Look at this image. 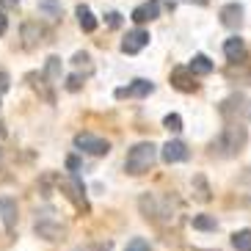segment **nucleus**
I'll return each instance as SVG.
<instances>
[{
  "instance_id": "1",
  "label": "nucleus",
  "mask_w": 251,
  "mask_h": 251,
  "mask_svg": "<svg viewBox=\"0 0 251 251\" xmlns=\"http://www.w3.org/2000/svg\"><path fill=\"white\" fill-rule=\"evenodd\" d=\"M249 133L246 125H224L221 133L210 141V155L213 157H235L237 152H243Z\"/></svg>"
},
{
  "instance_id": "2",
  "label": "nucleus",
  "mask_w": 251,
  "mask_h": 251,
  "mask_svg": "<svg viewBox=\"0 0 251 251\" xmlns=\"http://www.w3.org/2000/svg\"><path fill=\"white\" fill-rule=\"evenodd\" d=\"M157 160V147L152 141H141L135 144L125 157V171L127 174H133V177H141V174H147Z\"/></svg>"
},
{
  "instance_id": "3",
  "label": "nucleus",
  "mask_w": 251,
  "mask_h": 251,
  "mask_svg": "<svg viewBox=\"0 0 251 251\" xmlns=\"http://www.w3.org/2000/svg\"><path fill=\"white\" fill-rule=\"evenodd\" d=\"M218 113L226 125H249L251 122V100L246 94H232L218 105Z\"/></svg>"
},
{
  "instance_id": "4",
  "label": "nucleus",
  "mask_w": 251,
  "mask_h": 251,
  "mask_svg": "<svg viewBox=\"0 0 251 251\" xmlns=\"http://www.w3.org/2000/svg\"><path fill=\"white\" fill-rule=\"evenodd\" d=\"M20 39H23L25 50H39V47H45L47 42H52V33H50V28L42 25L39 20H28V23H23V28H20Z\"/></svg>"
},
{
  "instance_id": "5",
  "label": "nucleus",
  "mask_w": 251,
  "mask_h": 251,
  "mask_svg": "<svg viewBox=\"0 0 251 251\" xmlns=\"http://www.w3.org/2000/svg\"><path fill=\"white\" fill-rule=\"evenodd\" d=\"M138 207H141V213H144V218H147V221L163 224L166 218H174V215H171V210H169V204H166V201H160L155 193H147V196H141Z\"/></svg>"
},
{
  "instance_id": "6",
  "label": "nucleus",
  "mask_w": 251,
  "mask_h": 251,
  "mask_svg": "<svg viewBox=\"0 0 251 251\" xmlns=\"http://www.w3.org/2000/svg\"><path fill=\"white\" fill-rule=\"evenodd\" d=\"M75 147L80 149V152H86V155H91V157H102V155L111 152V141L100 138V135H94V133H77L75 135Z\"/></svg>"
},
{
  "instance_id": "7",
  "label": "nucleus",
  "mask_w": 251,
  "mask_h": 251,
  "mask_svg": "<svg viewBox=\"0 0 251 251\" xmlns=\"http://www.w3.org/2000/svg\"><path fill=\"white\" fill-rule=\"evenodd\" d=\"M61 191L67 193V199L72 201L80 213H89L91 207H89V199H86V188H83L80 177H67V179H61Z\"/></svg>"
},
{
  "instance_id": "8",
  "label": "nucleus",
  "mask_w": 251,
  "mask_h": 251,
  "mask_svg": "<svg viewBox=\"0 0 251 251\" xmlns=\"http://www.w3.org/2000/svg\"><path fill=\"white\" fill-rule=\"evenodd\" d=\"M149 30L144 28H133V30H127V36L122 39V52H127V55H135V52H141L144 47L149 45Z\"/></svg>"
},
{
  "instance_id": "9",
  "label": "nucleus",
  "mask_w": 251,
  "mask_h": 251,
  "mask_svg": "<svg viewBox=\"0 0 251 251\" xmlns=\"http://www.w3.org/2000/svg\"><path fill=\"white\" fill-rule=\"evenodd\" d=\"M191 157V152H188V147H185L182 141H166L160 149V160L166 163V166H174V163H185Z\"/></svg>"
},
{
  "instance_id": "10",
  "label": "nucleus",
  "mask_w": 251,
  "mask_h": 251,
  "mask_svg": "<svg viewBox=\"0 0 251 251\" xmlns=\"http://www.w3.org/2000/svg\"><path fill=\"white\" fill-rule=\"evenodd\" d=\"M171 86H174L177 91H185V94H191V91L199 89L196 75H193L188 67H174L171 69Z\"/></svg>"
},
{
  "instance_id": "11",
  "label": "nucleus",
  "mask_w": 251,
  "mask_h": 251,
  "mask_svg": "<svg viewBox=\"0 0 251 251\" xmlns=\"http://www.w3.org/2000/svg\"><path fill=\"white\" fill-rule=\"evenodd\" d=\"M163 11L160 0H147V3H141V6L133 8V14H130V20H133L135 25H144V23H152V20H157Z\"/></svg>"
},
{
  "instance_id": "12",
  "label": "nucleus",
  "mask_w": 251,
  "mask_h": 251,
  "mask_svg": "<svg viewBox=\"0 0 251 251\" xmlns=\"http://www.w3.org/2000/svg\"><path fill=\"white\" fill-rule=\"evenodd\" d=\"M152 91H155V83L138 77V80H133L130 86H125V89H116V97H119V100H122V97H135V100H144V97H149Z\"/></svg>"
},
{
  "instance_id": "13",
  "label": "nucleus",
  "mask_w": 251,
  "mask_h": 251,
  "mask_svg": "<svg viewBox=\"0 0 251 251\" xmlns=\"http://www.w3.org/2000/svg\"><path fill=\"white\" fill-rule=\"evenodd\" d=\"M221 25L229 30H237L240 25H243V6L240 3H226V6L221 8Z\"/></svg>"
},
{
  "instance_id": "14",
  "label": "nucleus",
  "mask_w": 251,
  "mask_h": 251,
  "mask_svg": "<svg viewBox=\"0 0 251 251\" xmlns=\"http://www.w3.org/2000/svg\"><path fill=\"white\" fill-rule=\"evenodd\" d=\"M0 221H3V226L11 232V229L17 226V221H20V207H17V201L11 199V196H3L0 199Z\"/></svg>"
},
{
  "instance_id": "15",
  "label": "nucleus",
  "mask_w": 251,
  "mask_h": 251,
  "mask_svg": "<svg viewBox=\"0 0 251 251\" xmlns=\"http://www.w3.org/2000/svg\"><path fill=\"white\" fill-rule=\"evenodd\" d=\"M224 55L229 58V64H237V61H246L249 52H246V42L240 36H229L224 42Z\"/></svg>"
},
{
  "instance_id": "16",
  "label": "nucleus",
  "mask_w": 251,
  "mask_h": 251,
  "mask_svg": "<svg viewBox=\"0 0 251 251\" xmlns=\"http://www.w3.org/2000/svg\"><path fill=\"white\" fill-rule=\"evenodd\" d=\"M36 235L45 237V240H64V235H67V226H61L58 221H36Z\"/></svg>"
},
{
  "instance_id": "17",
  "label": "nucleus",
  "mask_w": 251,
  "mask_h": 251,
  "mask_svg": "<svg viewBox=\"0 0 251 251\" xmlns=\"http://www.w3.org/2000/svg\"><path fill=\"white\" fill-rule=\"evenodd\" d=\"M75 14H77V23H80V28L86 30V33H94L97 30V17L91 14V8L86 6V3H80V6L75 8Z\"/></svg>"
},
{
  "instance_id": "18",
  "label": "nucleus",
  "mask_w": 251,
  "mask_h": 251,
  "mask_svg": "<svg viewBox=\"0 0 251 251\" xmlns=\"http://www.w3.org/2000/svg\"><path fill=\"white\" fill-rule=\"evenodd\" d=\"M188 69H191L193 75H210L215 67H213V61L207 58L204 52H199V55H193V58H191V64H188Z\"/></svg>"
},
{
  "instance_id": "19",
  "label": "nucleus",
  "mask_w": 251,
  "mask_h": 251,
  "mask_svg": "<svg viewBox=\"0 0 251 251\" xmlns=\"http://www.w3.org/2000/svg\"><path fill=\"white\" fill-rule=\"evenodd\" d=\"M193 199L196 201H210L213 199V196H210V185H207V179L201 177V174L193 177Z\"/></svg>"
},
{
  "instance_id": "20",
  "label": "nucleus",
  "mask_w": 251,
  "mask_h": 251,
  "mask_svg": "<svg viewBox=\"0 0 251 251\" xmlns=\"http://www.w3.org/2000/svg\"><path fill=\"white\" fill-rule=\"evenodd\" d=\"M191 226L199 229V232H215V229H218V221H215L213 215H193Z\"/></svg>"
},
{
  "instance_id": "21",
  "label": "nucleus",
  "mask_w": 251,
  "mask_h": 251,
  "mask_svg": "<svg viewBox=\"0 0 251 251\" xmlns=\"http://www.w3.org/2000/svg\"><path fill=\"white\" fill-rule=\"evenodd\" d=\"M45 77L52 80V83L61 80V58L58 55H50V58L45 61Z\"/></svg>"
},
{
  "instance_id": "22",
  "label": "nucleus",
  "mask_w": 251,
  "mask_h": 251,
  "mask_svg": "<svg viewBox=\"0 0 251 251\" xmlns=\"http://www.w3.org/2000/svg\"><path fill=\"white\" fill-rule=\"evenodd\" d=\"M232 246L235 251H251V229H237L232 235Z\"/></svg>"
},
{
  "instance_id": "23",
  "label": "nucleus",
  "mask_w": 251,
  "mask_h": 251,
  "mask_svg": "<svg viewBox=\"0 0 251 251\" xmlns=\"http://www.w3.org/2000/svg\"><path fill=\"white\" fill-rule=\"evenodd\" d=\"M39 11L47 14L50 20H61V3L58 0H39Z\"/></svg>"
},
{
  "instance_id": "24",
  "label": "nucleus",
  "mask_w": 251,
  "mask_h": 251,
  "mask_svg": "<svg viewBox=\"0 0 251 251\" xmlns=\"http://www.w3.org/2000/svg\"><path fill=\"white\" fill-rule=\"evenodd\" d=\"M163 127H166L169 133H179V130H182V116H179V113H169V116L163 119Z\"/></svg>"
},
{
  "instance_id": "25",
  "label": "nucleus",
  "mask_w": 251,
  "mask_h": 251,
  "mask_svg": "<svg viewBox=\"0 0 251 251\" xmlns=\"http://www.w3.org/2000/svg\"><path fill=\"white\" fill-rule=\"evenodd\" d=\"M125 251H152V249H149V243L144 240V237H133V240L127 243Z\"/></svg>"
},
{
  "instance_id": "26",
  "label": "nucleus",
  "mask_w": 251,
  "mask_h": 251,
  "mask_svg": "<svg viewBox=\"0 0 251 251\" xmlns=\"http://www.w3.org/2000/svg\"><path fill=\"white\" fill-rule=\"evenodd\" d=\"M83 80H86L83 75H69V80H67V89H69V91H77V89L83 86Z\"/></svg>"
},
{
  "instance_id": "27",
  "label": "nucleus",
  "mask_w": 251,
  "mask_h": 251,
  "mask_svg": "<svg viewBox=\"0 0 251 251\" xmlns=\"http://www.w3.org/2000/svg\"><path fill=\"white\" fill-rule=\"evenodd\" d=\"M105 23H108V28H119L122 25V14L119 11H108L105 14Z\"/></svg>"
},
{
  "instance_id": "28",
  "label": "nucleus",
  "mask_w": 251,
  "mask_h": 251,
  "mask_svg": "<svg viewBox=\"0 0 251 251\" xmlns=\"http://www.w3.org/2000/svg\"><path fill=\"white\" fill-rule=\"evenodd\" d=\"M8 83H11V80H8V75L0 69V94H6V91H8Z\"/></svg>"
},
{
  "instance_id": "29",
  "label": "nucleus",
  "mask_w": 251,
  "mask_h": 251,
  "mask_svg": "<svg viewBox=\"0 0 251 251\" xmlns=\"http://www.w3.org/2000/svg\"><path fill=\"white\" fill-rule=\"evenodd\" d=\"M6 30H8V17L3 14V8H0V36H3Z\"/></svg>"
},
{
  "instance_id": "30",
  "label": "nucleus",
  "mask_w": 251,
  "mask_h": 251,
  "mask_svg": "<svg viewBox=\"0 0 251 251\" xmlns=\"http://www.w3.org/2000/svg\"><path fill=\"white\" fill-rule=\"evenodd\" d=\"M0 6L3 8H17L20 6V0H0Z\"/></svg>"
},
{
  "instance_id": "31",
  "label": "nucleus",
  "mask_w": 251,
  "mask_h": 251,
  "mask_svg": "<svg viewBox=\"0 0 251 251\" xmlns=\"http://www.w3.org/2000/svg\"><path fill=\"white\" fill-rule=\"evenodd\" d=\"M67 166H69V169H77V166H80V163H77V157H69V160H67Z\"/></svg>"
},
{
  "instance_id": "32",
  "label": "nucleus",
  "mask_w": 251,
  "mask_h": 251,
  "mask_svg": "<svg viewBox=\"0 0 251 251\" xmlns=\"http://www.w3.org/2000/svg\"><path fill=\"white\" fill-rule=\"evenodd\" d=\"M188 3H193V6H207L210 0H188Z\"/></svg>"
},
{
  "instance_id": "33",
  "label": "nucleus",
  "mask_w": 251,
  "mask_h": 251,
  "mask_svg": "<svg viewBox=\"0 0 251 251\" xmlns=\"http://www.w3.org/2000/svg\"><path fill=\"white\" fill-rule=\"evenodd\" d=\"M97 251H111V243H105V246H97Z\"/></svg>"
},
{
  "instance_id": "34",
  "label": "nucleus",
  "mask_w": 251,
  "mask_h": 251,
  "mask_svg": "<svg viewBox=\"0 0 251 251\" xmlns=\"http://www.w3.org/2000/svg\"><path fill=\"white\" fill-rule=\"evenodd\" d=\"M0 138H6V127H3V122H0Z\"/></svg>"
}]
</instances>
